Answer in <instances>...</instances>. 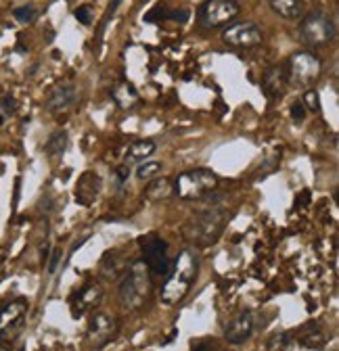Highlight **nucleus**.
<instances>
[{
    "label": "nucleus",
    "mask_w": 339,
    "mask_h": 351,
    "mask_svg": "<svg viewBox=\"0 0 339 351\" xmlns=\"http://www.w3.org/2000/svg\"><path fill=\"white\" fill-rule=\"evenodd\" d=\"M323 71V63L316 55L308 51L295 53L287 63V80L295 86H312Z\"/></svg>",
    "instance_id": "nucleus-6"
},
{
    "label": "nucleus",
    "mask_w": 339,
    "mask_h": 351,
    "mask_svg": "<svg viewBox=\"0 0 339 351\" xmlns=\"http://www.w3.org/2000/svg\"><path fill=\"white\" fill-rule=\"evenodd\" d=\"M237 0H205L199 9V19L205 27H222L239 15Z\"/></svg>",
    "instance_id": "nucleus-8"
},
{
    "label": "nucleus",
    "mask_w": 339,
    "mask_h": 351,
    "mask_svg": "<svg viewBox=\"0 0 339 351\" xmlns=\"http://www.w3.org/2000/svg\"><path fill=\"white\" fill-rule=\"evenodd\" d=\"M253 330H256V314L253 312H243L239 314L224 330V339L231 343V345H241L245 343Z\"/></svg>",
    "instance_id": "nucleus-11"
},
{
    "label": "nucleus",
    "mask_w": 339,
    "mask_h": 351,
    "mask_svg": "<svg viewBox=\"0 0 339 351\" xmlns=\"http://www.w3.org/2000/svg\"><path fill=\"white\" fill-rule=\"evenodd\" d=\"M75 19L80 21V23H84V25H89L91 21H93V15H91V7H80V9H75Z\"/></svg>",
    "instance_id": "nucleus-28"
},
{
    "label": "nucleus",
    "mask_w": 339,
    "mask_h": 351,
    "mask_svg": "<svg viewBox=\"0 0 339 351\" xmlns=\"http://www.w3.org/2000/svg\"><path fill=\"white\" fill-rule=\"evenodd\" d=\"M193 351H224V349L218 341H199L193 347Z\"/></svg>",
    "instance_id": "nucleus-27"
},
{
    "label": "nucleus",
    "mask_w": 339,
    "mask_h": 351,
    "mask_svg": "<svg viewBox=\"0 0 339 351\" xmlns=\"http://www.w3.org/2000/svg\"><path fill=\"white\" fill-rule=\"evenodd\" d=\"M291 117H293L295 121H302V119L306 117V107H304L302 103H293V105H291Z\"/></svg>",
    "instance_id": "nucleus-29"
},
{
    "label": "nucleus",
    "mask_w": 339,
    "mask_h": 351,
    "mask_svg": "<svg viewBox=\"0 0 339 351\" xmlns=\"http://www.w3.org/2000/svg\"><path fill=\"white\" fill-rule=\"evenodd\" d=\"M226 219H229V213L222 205H211L207 209H201L189 219L183 228V234L195 247H209L224 232Z\"/></svg>",
    "instance_id": "nucleus-1"
},
{
    "label": "nucleus",
    "mask_w": 339,
    "mask_h": 351,
    "mask_svg": "<svg viewBox=\"0 0 339 351\" xmlns=\"http://www.w3.org/2000/svg\"><path fill=\"white\" fill-rule=\"evenodd\" d=\"M216 186H218V176L211 169L199 167L178 176L174 180V195H178L185 201H197L207 197Z\"/></svg>",
    "instance_id": "nucleus-4"
},
{
    "label": "nucleus",
    "mask_w": 339,
    "mask_h": 351,
    "mask_svg": "<svg viewBox=\"0 0 339 351\" xmlns=\"http://www.w3.org/2000/svg\"><path fill=\"white\" fill-rule=\"evenodd\" d=\"M117 332V324L111 316L107 314H97L93 320H91V326H89V343L95 347V349H101L105 347Z\"/></svg>",
    "instance_id": "nucleus-10"
},
{
    "label": "nucleus",
    "mask_w": 339,
    "mask_h": 351,
    "mask_svg": "<svg viewBox=\"0 0 339 351\" xmlns=\"http://www.w3.org/2000/svg\"><path fill=\"white\" fill-rule=\"evenodd\" d=\"M78 101V90L73 84H61L55 90H51L49 99H47V109L51 113H59V111H67L73 103Z\"/></svg>",
    "instance_id": "nucleus-15"
},
{
    "label": "nucleus",
    "mask_w": 339,
    "mask_h": 351,
    "mask_svg": "<svg viewBox=\"0 0 339 351\" xmlns=\"http://www.w3.org/2000/svg\"><path fill=\"white\" fill-rule=\"evenodd\" d=\"M59 257H61V251H59V249H55V251H53V255H51V263H49V272H55V268H57V263H59Z\"/></svg>",
    "instance_id": "nucleus-33"
},
{
    "label": "nucleus",
    "mask_w": 339,
    "mask_h": 351,
    "mask_svg": "<svg viewBox=\"0 0 339 351\" xmlns=\"http://www.w3.org/2000/svg\"><path fill=\"white\" fill-rule=\"evenodd\" d=\"M0 351H9V347H5V345H0Z\"/></svg>",
    "instance_id": "nucleus-34"
},
{
    "label": "nucleus",
    "mask_w": 339,
    "mask_h": 351,
    "mask_svg": "<svg viewBox=\"0 0 339 351\" xmlns=\"http://www.w3.org/2000/svg\"><path fill=\"white\" fill-rule=\"evenodd\" d=\"M172 195H174V180L172 178H155L145 189V197L149 201H165Z\"/></svg>",
    "instance_id": "nucleus-18"
},
{
    "label": "nucleus",
    "mask_w": 339,
    "mask_h": 351,
    "mask_svg": "<svg viewBox=\"0 0 339 351\" xmlns=\"http://www.w3.org/2000/svg\"><path fill=\"white\" fill-rule=\"evenodd\" d=\"M153 153H155V143H151V141H137V143H132L128 147L124 159H126V165L141 163V161H147Z\"/></svg>",
    "instance_id": "nucleus-19"
},
{
    "label": "nucleus",
    "mask_w": 339,
    "mask_h": 351,
    "mask_svg": "<svg viewBox=\"0 0 339 351\" xmlns=\"http://www.w3.org/2000/svg\"><path fill=\"white\" fill-rule=\"evenodd\" d=\"M128 270V261L126 259H117V251H111L103 257L101 261V272L105 274V278H119Z\"/></svg>",
    "instance_id": "nucleus-20"
},
{
    "label": "nucleus",
    "mask_w": 339,
    "mask_h": 351,
    "mask_svg": "<svg viewBox=\"0 0 339 351\" xmlns=\"http://www.w3.org/2000/svg\"><path fill=\"white\" fill-rule=\"evenodd\" d=\"M143 251H145V263L151 274H167L170 270V257H167V243L155 234L147 237L143 241Z\"/></svg>",
    "instance_id": "nucleus-9"
},
{
    "label": "nucleus",
    "mask_w": 339,
    "mask_h": 351,
    "mask_svg": "<svg viewBox=\"0 0 339 351\" xmlns=\"http://www.w3.org/2000/svg\"><path fill=\"white\" fill-rule=\"evenodd\" d=\"M165 19H174V21L185 23L189 19V11L187 9H178V11H172V13H165Z\"/></svg>",
    "instance_id": "nucleus-31"
},
{
    "label": "nucleus",
    "mask_w": 339,
    "mask_h": 351,
    "mask_svg": "<svg viewBox=\"0 0 339 351\" xmlns=\"http://www.w3.org/2000/svg\"><path fill=\"white\" fill-rule=\"evenodd\" d=\"M101 297H103V291H101V287H97V285H91V287H86V289H82V291L78 293V299H75V305H73V316L80 318L84 312L93 310V307L101 301Z\"/></svg>",
    "instance_id": "nucleus-16"
},
{
    "label": "nucleus",
    "mask_w": 339,
    "mask_h": 351,
    "mask_svg": "<svg viewBox=\"0 0 339 351\" xmlns=\"http://www.w3.org/2000/svg\"><path fill=\"white\" fill-rule=\"evenodd\" d=\"M67 132H63V130H57L55 134L49 138V143H47V147H45V151H47V155L49 157H53V159H57V157H61L63 153H65V149H67Z\"/></svg>",
    "instance_id": "nucleus-22"
},
{
    "label": "nucleus",
    "mask_w": 339,
    "mask_h": 351,
    "mask_svg": "<svg viewBox=\"0 0 339 351\" xmlns=\"http://www.w3.org/2000/svg\"><path fill=\"white\" fill-rule=\"evenodd\" d=\"M149 293H151V272L147 268V263L139 259L124 274V280L119 285V303L126 310L137 312L147 303Z\"/></svg>",
    "instance_id": "nucleus-3"
},
{
    "label": "nucleus",
    "mask_w": 339,
    "mask_h": 351,
    "mask_svg": "<svg viewBox=\"0 0 339 351\" xmlns=\"http://www.w3.org/2000/svg\"><path fill=\"white\" fill-rule=\"evenodd\" d=\"M0 107H3V111H5L7 115H13L15 109H17V103H15L13 97H5L3 101H0Z\"/></svg>",
    "instance_id": "nucleus-30"
},
{
    "label": "nucleus",
    "mask_w": 339,
    "mask_h": 351,
    "mask_svg": "<svg viewBox=\"0 0 339 351\" xmlns=\"http://www.w3.org/2000/svg\"><path fill=\"white\" fill-rule=\"evenodd\" d=\"M197 272H199V259L191 249H185L174 266L167 270V278L163 282L161 289V301L167 305H174L178 301H183L187 297V293L191 291L193 282L197 280Z\"/></svg>",
    "instance_id": "nucleus-2"
},
{
    "label": "nucleus",
    "mask_w": 339,
    "mask_h": 351,
    "mask_svg": "<svg viewBox=\"0 0 339 351\" xmlns=\"http://www.w3.org/2000/svg\"><path fill=\"white\" fill-rule=\"evenodd\" d=\"M27 314V301L25 299H13L0 310V335H9L15 330Z\"/></svg>",
    "instance_id": "nucleus-13"
},
{
    "label": "nucleus",
    "mask_w": 339,
    "mask_h": 351,
    "mask_svg": "<svg viewBox=\"0 0 339 351\" xmlns=\"http://www.w3.org/2000/svg\"><path fill=\"white\" fill-rule=\"evenodd\" d=\"M266 351H291V337L287 332H279L270 339Z\"/></svg>",
    "instance_id": "nucleus-24"
},
{
    "label": "nucleus",
    "mask_w": 339,
    "mask_h": 351,
    "mask_svg": "<svg viewBox=\"0 0 339 351\" xmlns=\"http://www.w3.org/2000/svg\"><path fill=\"white\" fill-rule=\"evenodd\" d=\"M268 3L283 19H300L304 15V0H268Z\"/></svg>",
    "instance_id": "nucleus-17"
},
{
    "label": "nucleus",
    "mask_w": 339,
    "mask_h": 351,
    "mask_svg": "<svg viewBox=\"0 0 339 351\" xmlns=\"http://www.w3.org/2000/svg\"><path fill=\"white\" fill-rule=\"evenodd\" d=\"M101 176L97 171H84L75 184V201L80 205H93L101 193Z\"/></svg>",
    "instance_id": "nucleus-12"
},
{
    "label": "nucleus",
    "mask_w": 339,
    "mask_h": 351,
    "mask_svg": "<svg viewBox=\"0 0 339 351\" xmlns=\"http://www.w3.org/2000/svg\"><path fill=\"white\" fill-rule=\"evenodd\" d=\"M13 15L19 23H32L36 19V9L34 7H19L13 11Z\"/></svg>",
    "instance_id": "nucleus-25"
},
{
    "label": "nucleus",
    "mask_w": 339,
    "mask_h": 351,
    "mask_svg": "<svg viewBox=\"0 0 339 351\" xmlns=\"http://www.w3.org/2000/svg\"><path fill=\"white\" fill-rule=\"evenodd\" d=\"M111 97L117 103V107H121V109H130L139 101L137 88L132 84H128V82H121L119 86H115L111 90Z\"/></svg>",
    "instance_id": "nucleus-21"
},
{
    "label": "nucleus",
    "mask_w": 339,
    "mask_h": 351,
    "mask_svg": "<svg viewBox=\"0 0 339 351\" xmlns=\"http://www.w3.org/2000/svg\"><path fill=\"white\" fill-rule=\"evenodd\" d=\"M300 36H302V42L306 44V47H312V49L327 47V44L333 42V38H335V23L323 11L308 13L302 19Z\"/></svg>",
    "instance_id": "nucleus-5"
},
{
    "label": "nucleus",
    "mask_w": 339,
    "mask_h": 351,
    "mask_svg": "<svg viewBox=\"0 0 339 351\" xmlns=\"http://www.w3.org/2000/svg\"><path fill=\"white\" fill-rule=\"evenodd\" d=\"M302 105H306L310 111L318 113V111H320V99H318V93H316V90H308V93L304 95V103H302Z\"/></svg>",
    "instance_id": "nucleus-26"
},
{
    "label": "nucleus",
    "mask_w": 339,
    "mask_h": 351,
    "mask_svg": "<svg viewBox=\"0 0 339 351\" xmlns=\"http://www.w3.org/2000/svg\"><path fill=\"white\" fill-rule=\"evenodd\" d=\"M222 40L226 47L231 49H256L260 47V44L264 42V34L262 29L256 25V23H251V21H241V23H233L224 29L222 34Z\"/></svg>",
    "instance_id": "nucleus-7"
},
{
    "label": "nucleus",
    "mask_w": 339,
    "mask_h": 351,
    "mask_svg": "<svg viewBox=\"0 0 339 351\" xmlns=\"http://www.w3.org/2000/svg\"><path fill=\"white\" fill-rule=\"evenodd\" d=\"M159 169H161V163L159 161H145L143 165H139V169H137V178L139 180H153V176H157L159 173Z\"/></svg>",
    "instance_id": "nucleus-23"
},
{
    "label": "nucleus",
    "mask_w": 339,
    "mask_h": 351,
    "mask_svg": "<svg viewBox=\"0 0 339 351\" xmlns=\"http://www.w3.org/2000/svg\"><path fill=\"white\" fill-rule=\"evenodd\" d=\"M128 176H130V165H121V167H117V178H119V182H126L128 180Z\"/></svg>",
    "instance_id": "nucleus-32"
},
{
    "label": "nucleus",
    "mask_w": 339,
    "mask_h": 351,
    "mask_svg": "<svg viewBox=\"0 0 339 351\" xmlns=\"http://www.w3.org/2000/svg\"><path fill=\"white\" fill-rule=\"evenodd\" d=\"M287 67L285 65H272L262 75V88L268 99H281L287 86Z\"/></svg>",
    "instance_id": "nucleus-14"
}]
</instances>
